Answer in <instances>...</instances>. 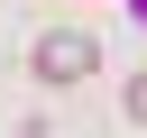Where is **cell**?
I'll list each match as a JSON object with an SVG mask.
<instances>
[{
    "instance_id": "cell-1",
    "label": "cell",
    "mask_w": 147,
    "mask_h": 138,
    "mask_svg": "<svg viewBox=\"0 0 147 138\" xmlns=\"http://www.w3.org/2000/svg\"><path fill=\"white\" fill-rule=\"evenodd\" d=\"M28 64H37V83H92V74H101V37H83V28H46V37L28 46Z\"/></svg>"
},
{
    "instance_id": "cell-2",
    "label": "cell",
    "mask_w": 147,
    "mask_h": 138,
    "mask_svg": "<svg viewBox=\"0 0 147 138\" xmlns=\"http://www.w3.org/2000/svg\"><path fill=\"white\" fill-rule=\"evenodd\" d=\"M119 110H129V129H147V74H129V92H119Z\"/></svg>"
},
{
    "instance_id": "cell-3",
    "label": "cell",
    "mask_w": 147,
    "mask_h": 138,
    "mask_svg": "<svg viewBox=\"0 0 147 138\" xmlns=\"http://www.w3.org/2000/svg\"><path fill=\"white\" fill-rule=\"evenodd\" d=\"M129 9H138V28H147V0H129Z\"/></svg>"
}]
</instances>
